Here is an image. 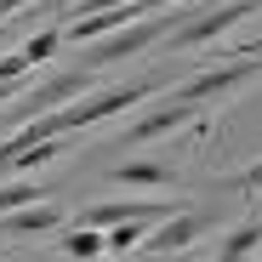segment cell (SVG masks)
Returning <instances> with one entry per match:
<instances>
[{
    "label": "cell",
    "instance_id": "obj_1",
    "mask_svg": "<svg viewBox=\"0 0 262 262\" xmlns=\"http://www.w3.org/2000/svg\"><path fill=\"white\" fill-rule=\"evenodd\" d=\"M85 85H92V69H63L57 80H46V85H34V92H23V103H6L0 108V125L6 131H17V125H29V120H40V114H52V108H69V97H80Z\"/></svg>",
    "mask_w": 262,
    "mask_h": 262
},
{
    "label": "cell",
    "instance_id": "obj_2",
    "mask_svg": "<svg viewBox=\"0 0 262 262\" xmlns=\"http://www.w3.org/2000/svg\"><path fill=\"white\" fill-rule=\"evenodd\" d=\"M262 69V40H256V46H245L239 57H223V63H216V69H205V74H194L188 85H177V97L183 103H211V97H223V92H234V85H245L251 74Z\"/></svg>",
    "mask_w": 262,
    "mask_h": 262
},
{
    "label": "cell",
    "instance_id": "obj_3",
    "mask_svg": "<svg viewBox=\"0 0 262 262\" xmlns=\"http://www.w3.org/2000/svg\"><path fill=\"white\" fill-rule=\"evenodd\" d=\"M256 6H262V0H228V6H216V12H200V17H188V23H183L177 34H171L165 46H171V52H194V46H216V40H223V34H228V29L239 23V17H251Z\"/></svg>",
    "mask_w": 262,
    "mask_h": 262
},
{
    "label": "cell",
    "instance_id": "obj_4",
    "mask_svg": "<svg viewBox=\"0 0 262 262\" xmlns=\"http://www.w3.org/2000/svg\"><path fill=\"white\" fill-rule=\"evenodd\" d=\"M165 216H177L171 200H108V205H92L80 223L85 228H114V223H165Z\"/></svg>",
    "mask_w": 262,
    "mask_h": 262
},
{
    "label": "cell",
    "instance_id": "obj_5",
    "mask_svg": "<svg viewBox=\"0 0 262 262\" xmlns=\"http://www.w3.org/2000/svg\"><path fill=\"white\" fill-rule=\"evenodd\" d=\"M216 223V216L211 211H177V216H165V223H160V234H148L143 239V251H160V256H183L205 228Z\"/></svg>",
    "mask_w": 262,
    "mask_h": 262
},
{
    "label": "cell",
    "instance_id": "obj_6",
    "mask_svg": "<svg viewBox=\"0 0 262 262\" xmlns=\"http://www.w3.org/2000/svg\"><path fill=\"white\" fill-rule=\"evenodd\" d=\"M188 120H194V103L171 97V103L148 108L143 120H131V125H125V143H154V137H171V131H177V125H188Z\"/></svg>",
    "mask_w": 262,
    "mask_h": 262
},
{
    "label": "cell",
    "instance_id": "obj_7",
    "mask_svg": "<svg viewBox=\"0 0 262 262\" xmlns=\"http://www.w3.org/2000/svg\"><path fill=\"white\" fill-rule=\"evenodd\" d=\"M57 223H63V211L40 200V205H23V211H6V216H0V234H46Z\"/></svg>",
    "mask_w": 262,
    "mask_h": 262
},
{
    "label": "cell",
    "instance_id": "obj_8",
    "mask_svg": "<svg viewBox=\"0 0 262 262\" xmlns=\"http://www.w3.org/2000/svg\"><path fill=\"white\" fill-rule=\"evenodd\" d=\"M114 183H120V188H171L177 171H171V165H154V160H137V165H120Z\"/></svg>",
    "mask_w": 262,
    "mask_h": 262
},
{
    "label": "cell",
    "instance_id": "obj_9",
    "mask_svg": "<svg viewBox=\"0 0 262 262\" xmlns=\"http://www.w3.org/2000/svg\"><path fill=\"white\" fill-rule=\"evenodd\" d=\"M251 251H262V216H251V223H239L228 239H223V251H216V262H245Z\"/></svg>",
    "mask_w": 262,
    "mask_h": 262
},
{
    "label": "cell",
    "instance_id": "obj_10",
    "mask_svg": "<svg viewBox=\"0 0 262 262\" xmlns=\"http://www.w3.org/2000/svg\"><path fill=\"white\" fill-rule=\"evenodd\" d=\"M57 251L74 256V262H97V256L108 251V234H92V228L80 223V234H63V239H57Z\"/></svg>",
    "mask_w": 262,
    "mask_h": 262
},
{
    "label": "cell",
    "instance_id": "obj_11",
    "mask_svg": "<svg viewBox=\"0 0 262 262\" xmlns=\"http://www.w3.org/2000/svg\"><path fill=\"white\" fill-rule=\"evenodd\" d=\"M40 200H46V183H34V177L6 183V188H0V216H6V211H23V205H40Z\"/></svg>",
    "mask_w": 262,
    "mask_h": 262
},
{
    "label": "cell",
    "instance_id": "obj_12",
    "mask_svg": "<svg viewBox=\"0 0 262 262\" xmlns=\"http://www.w3.org/2000/svg\"><path fill=\"white\" fill-rule=\"evenodd\" d=\"M143 228H148V223H114V228H108V256H125V251H143V239H148Z\"/></svg>",
    "mask_w": 262,
    "mask_h": 262
},
{
    "label": "cell",
    "instance_id": "obj_13",
    "mask_svg": "<svg viewBox=\"0 0 262 262\" xmlns=\"http://www.w3.org/2000/svg\"><path fill=\"white\" fill-rule=\"evenodd\" d=\"M57 40H63V29H40L34 40H23V46H17V52H23V57H29L34 69H40V63H46V57L57 52Z\"/></svg>",
    "mask_w": 262,
    "mask_h": 262
},
{
    "label": "cell",
    "instance_id": "obj_14",
    "mask_svg": "<svg viewBox=\"0 0 262 262\" xmlns=\"http://www.w3.org/2000/svg\"><path fill=\"white\" fill-rule=\"evenodd\" d=\"M223 188H234V194H262V160L245 165V171H234V177H223Z\"/></svg>",
    "mask_w": 262,
    "mask_h": 262
},
{
    "label": "cell",
    "instance_id": "obj_15",
    "mask_svg": "<svg viewBox=\"0 0 262 262\" xmlns=\"http://www.w3.org/2000/svg\"><path fill=\"white\" fill-rule=\"evenodd\" d=\"M131 262H171V256H160V251H143V256H131Z\"/></svg>",
    "mask_w": 262,
    "mask_h": 262
},
{
    "label": "cell",
    "instance_id": "obj_16",
    "mask_svg": "<svg viewBox=\"0 0 262 262\" xmlns=\"http://www.w3.org/2000/svg\"><path fill=\"white\" fill-rule=\"evenodd\" d=\"M256 262H262V256H256Z\"/></svg>",
    "mask_w": 262,
    "mask_h": 262
}]
</instances>
